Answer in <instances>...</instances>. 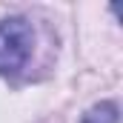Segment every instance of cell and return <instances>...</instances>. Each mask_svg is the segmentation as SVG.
<instances>
[{
	"label": "cell",
	"instance_id": "cell-2",
	"mask_svg": "<svg viewBox=\"0 0 123 123\" xmlns=\"http://www.w3.org/2000/svg\"><path fill=\"white\" fill-rule=\"evenodd\" d=\"M120 120V109L115 100H100L80 117V123H117Z\"/></svg>",
	"mask_w": 123,
	"mask_h": 123
},
{
	"label": "cell",
	"instance_id": "cell-1",
	"mask_svg": "<svg viewBox=\"0 0 123 123\" xmlns=\"http://www.w3.org/2000/svg\"><path fill=\"white\" fill-rule=\"evenodd\" d=\"M34 29L26 17L0 20V74H17L31 57Z\"/></svg>",
	"mask_w": 123,
	"mask_h": 123
}]
</instances>
